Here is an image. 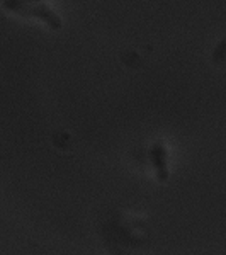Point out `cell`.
Listing matches in <instances>:
<instances>
[{
  "mask_svg": "<svg viewBox=\"0 0 226 255\" xmlns=\"http://www.w3.org/2000/svg\"><path fill=\"white\" fill-rule=\"evenodd\" d=\"M225 60H226V38L221 39L218 43V46L215 48V51H213V61L215 63H221Z\"/></svg>",
  "mask_w": 226,
  "mask_h": 255,
  "instance_id": "obj_3",
  "label": "cell"
},
{
  "mask_svg": "<svg viewBox=\"0 0 226 255\" xmlns=\"http://www.w3.org/2000/svg\"><path fill=\"white\" fill-rule=\"evenodd\" d=\"M151 162H153V167H155V170H157L158 179L167 180V177H168L167 153H165V148L160 145V143L153 145V148H151Z\"/></svg>",
  "mask_w": 226,
  "mask_h": 255,
  "instance_id": "obj_2",
  "label": "cell"
},
{
  "mask_svg": "<svg viewBox=\"0 0 226 255\" xmlns=\"http://www.w3.org/2000/svg\"><path fill=\"white\" fill-rule=\"evenodd\" d=\"M17 12H20V14H27V15H36V17L43 19L49 27H53V29H61L60 17L51 9H49V7L43 5V3H39V5H32V7H22V9L17 10Z\"/></svg>",
  "mask_w": 226,
  "mask_h": 255,
  "instance_id": "obj_1",
  "label": "cell"
}]
</instances>
